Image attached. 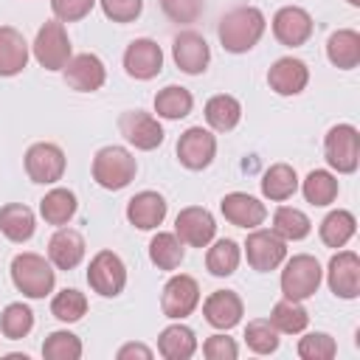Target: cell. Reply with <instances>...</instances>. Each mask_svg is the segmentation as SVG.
Returning <instances> with one entry per match:
<instances>
[{"instance_id": "1", "label": "cell", "mask_w": 360, "mask_h": 360, "mask_svg": "<svg viewBox=\"0 0 360 360\" xmlns=\"http://www.w3.org/2000/svg\"><path fill=\"white\" fill-rule=\"evenodd\" d=\"M264 28H267V20L256 6H239V8H231L219 20L217 34H219V42L225 51L245 53L262 39Z\"/></svg>"}, {"instance_id": "2", "label": "cell", "mask_w": 360, "mask_h": 360, "mask_svg": "<svg viewBox=\"0 0 360 360\" xmlns=\"http://www.w3.org/2000/svg\"><path fill=\"white\" fill-rule=\"evenodd\" d=\"M11 281L25 298H45L48 292H53L56 270L51 259L25 250L11 259Z\"/></svg>"}, {"instance_id": "3", "label": "cell", "mask_w": 360, "mask_h": 360, "mask_svg": "<svg viewBox=\"0 0 360 360\" xmlns=\"http://www.w3.org/2000/svg\"><path fill=\"white\" fill-rule=\"evenodd\" d=\"M138 163L124 146H101L93 158V180L107 191H121L135 180Z\"/></svg>"}, {"instance_id": "4", "label": "cell", "mask_w": 360, "mask_h": 360, "mask_svg": "<svg viewBox=\"0 0 360 360\" xmlns=\"http://www.w3.org/2000/svg\"><path fill=\"white\" fill-rule=\"evenodd\" d=\"M321 278H323V270H321L318 259L309 253H295L292 259H287V264L281 270V292H284V298L307 301L309 295L318 292Z\"/></svg>"}, {"instance_id": "5", "label": "cell", "mask_w": 360, "mask_h": 360, "mask_svg": "<svg viewBox=\"0 0 360 360\" xmlns=\"http://www.w3.org/2000/svg\"><path fill=\"white\" fill-rule=\"evenodd\" d=\"M323 155H326V163L338 174L357 172V163H360V132H357V127L335 124L323 138Z\"/></svg>"}, {"instance_id": "6", "label": "cell", "mask_w": 360, "mask_h": 360, "mask_svg": "<svg viewBox=\"0 0 360 360\" xmlns=\"http://www.w3.org/2000/svg\"><path fill=\"white\" fill-rule=\"evenodd\" d=\"M31 48H34V59L45 70H62L70 62V39L59 20H48L37 31V39Z\"/></svg>"}, {"instance_id": "7", "label": "cell", "mask_w": 360, "mask_h": 360, "mask_svg": "<svg viewBox=\"0 0 360 360\" xmlns=\"http://www.w3.org/2000/svg\"><path fill=\"white\" fill-rule=\"evenodd\" d=\"M87 284H90L93 292H98L104 298H115L127 287V267H124L121 256L112 253V250H98L90 259Z\"/></svg>"}, {"instance_id": "8", "label": "cell", "mask_w": 360, "mask_h": 360, "mask_svg": "<svg viewBox=\"0 0 360 360\" xmlns=\"http://www.w3.org/2000/svg\"><path fill=\"white\" fill-rule=\"evenodd\" d=\"M245 256L256 273H270L287 259V242L273 231L253 228L245 239Z\"/></svg>"}, {"instance_id": "9", "label": "cell", "mask_w": 360, "mask_h": 360, "mask_svg": "<svg viewBox=\"0 0 360 360\" xmlns=\"http://www.w3.org/2000/svg\"><path fill=\"white\" fill-rule=\"evenodd\" d=\"M200 304V284L197 278L186 276V273H177L172 276L166 284H163V292H160V309L166 318L172 321H183L188 318Z\"/></svg>"}, {"instance_id": "10", "label": "cell", "mask_w": 360, "mask_h": 360, "mask_svg": "<svg viewBox=\"0 0 360 360\" xmlns=\"http://www.w3.org/2000/svg\"><path fill=\"white\" fill-rule=\"evenodd\" d=\"M25 172L34 183L51 186V183L62 180V174H65V152L48 141L31 143L25 152Z\"/></svg>"}, {"instance_id": "11", "label": "cell", "mask_w": 360, "mask_h": 360, "mask_svg": "<svg viewBox=\"0 0 360 360\" xmlns=\"http://www.w3.org/2000/svg\"><path fill=\"white\" fill-rule=\"evenodd\" d=\"M118 129L127 138V143H132L135 149L152 152L163 143V127L155 115L143 112V110H127L118 118Z\"/></svg>"}, {"instance_id": "12", "label": "cell", "mask_w": 360, "mask_h": 360, "mask_svg": "<svg viewBox=\"0 0 360 360\" xmlns=\"http://www.w3.org/2000/svg\"><path fill=\"white\" fill-rule=\"evenodd\" d=\"M326 281L338 298H346V301L357 298L360 295V256L354 250H338L329 259Z\"/></svg>"}, {"instance_id": "13", "label": "cell", "mask_w": 360, "mask_h": 360, "mask_svg": "<svg viewBox=\"0 0 360 360\" xmlns=\"http://www.w3.org/2000/svg\"><path fill=\"white\" fill-rule=\"evenodd\" d=\"M174 233L183 245L188 248H208L214 233H217V222L211 217L208 208H200V205H188L177 214L174 219Z\"/></svg>"}, {"instance_id": "14", "label": "cell", "mask_w": 360, "mask_h": 360, "mask_svg": "<svg viewBox=\"0 0 360 360\" xmlns=\"http://www.w3.org/2000/svg\"><path fill=\"white\" fill-rule=\"evenodd\" d=\"M163 68V51L155 39L149 37H141V39H132L124 51V70L138 79V82H149L160 73Z\"/></svg>"}, {"instance_id": "15", "label": "cell", "mask_w": 360, "mask_h": 360, "mask_svg": "<svg viewBox=\"0 0 360 360\" xmlns=\"http://www.w3.org/2000/svg\"><path fill=\"white\" fill-rule=\"evenodd\" d=\"M214 155H217V138L202 127H188L177 138V160L191 172L211 166Z\"/></svg>"}, {"instance_id": "16", "label": "cell", "mask_w": 360, "mask_h": 360, "mask_svg": "<svg viewBox=\"0 0 360 360\" xmlns=\"http://www.w3.org/2000/svg\"><path fill=\"white\" fill-rule=\"evenodd\" d=\"M312 28H315V22H312L309 11L301 6H284L273 17V37L287 48L304 45L312 37Z\"/></svg>"}, {"instance_id": "17", "label": "cell", "mask_w": 360, "mask_h": 360, "mask_svg": "<svg viewBox=\"0 0 360 360\" xmlns=\"http://www.w3.org/2000/svg\"><path fill=\"white\" fill-rule=\"evenodd\" d=\"M172 56H174V65L183 73L197 76V73H202L208 68L211 48H208V42H205L202 34H197V31H180L174 37V42H172Z\"/></svg>"}, {"instance_id": "18", "label": "cell", "mask_w": 360, "mask_h": 360, "mask_svg": "<svg viewBox=\"0 0 360 360\" xmlns=\"http://www.w3.org/2000/svg\"><path fill=\"white\" fill-rule=\"evenodd\" d=\"M219 211L222 217L236 225V228H245V231H253L259 228L264 219H267V208L262 200H256L253 194H245V191H231L222 197L219 202Z\"/></svg>"}, {"instance_id": "19", "label": "cell", "mask_w": 360, "mask_h": 360, "mask_svg": "<svg viewBox=\"0 0 360 360\" xmlns=\"http://www.w3.org/2000/svg\"><path fill=\"white\" fill-rule=\"evenodd\" d=\"M62 70H65L68 87H73L79 93H93L107 79V68L96 53H76V56H70V62Z\"/></svg>"}, {"instance_id": "20", "label": "cell", "mask_w": 360, "mask_h": 360, "mask_svg": "<svg viewBox=\"0 0 360 360\" xmlns=\"http://www.w3.org/2000/svg\"><path fill=\"white\" fill-rule=\"evenodd\" d=\"M307 82H309V68L295 56H281L267 70V84L278 96H298L307 87Z\"/></svg>"}, {"instance_id": "21", "label": "cell", "mask_w": 360, "mask_h": 360, "mask_svg": "<svg viewBox=\"0 0 360 360\" xmlns=\"http://www.w3.org/2000/svg\"><path fill=\"white\" fill-rule=\"evenodd\" d=\"M242 312L245 304L233 290H217L202 304V315L214 329H233L242 321Z\"/></svg>"}, {"instance_id": "22", "label": "cell", "mask_w": 360, "mask_h": 360, "mask_svg": "<svg viewBox=\"0 0 360 360\" xmlns=\"http://www.w3.org/2000/svg\"><path fill=\"white\" fill-rule=\"evenodd\" d=\"M48 259L56 270H73L84 259V236L73 228H59L48 242Z\"/></svg>"}, {"instance_id": "23", "label": "cell", "mask_w": 360, "mask_h": 360, "mask_svg": "<svg viewBox=\"0 0 360 360\" xmlns=\"http://www.w3.org/2000/svg\"><path fill=\"white\" fill-rule=\"evenodd\" d=\"M127 219L138 231H152L166 219V200L158 191H138L127 202Z\"/></svg>"}, {"instance_id": "24", "label": "cell", "mask_w": 360, "mask_h": 360, "mask_svg": "<svg viewBox=\"0 0 360 360\" xmlns=\"http://www.w3.org/2000/svg\"><path fill=\"white\" fill-rule=\"evenodd\" d=\"M0 231L8 242H28L37 231V219H34V211L22 202H8L0 208Z\"/></svg>"}, {"instance_id": "25", "label": "cell", "mask_w": 360, "mask_h": 360, "mask_svg": "<svg viewBox=\"0 0 360 360\" xmlns=\"http://www.w3.org/2000/svg\"><path fill=\"white\" fill-rule=\"evenodd\" d=\"M25 65H28L25 37L11 25H0V76H17Z\"/></svg>"}, {"instance_id": "26", "label": "cell", "mask_w": 360, "mask_h": 360, "mask_svg": "<svg viewBox=\"0 0 360 360\" xmlns=\"http://www.w3.org/2000/svg\"><path fill=\"white\" fill-rule=\"evenodd\" d=\"M326 56L335 68L352 70L360 65V34L354 28H340L326 39Z\"/></svg>"}, {"instance_id": "27", "label": "cell", "mask_w": 360, "mask_h": 360, "mask_svg": "<svg viewBox=\"0 0 360 360\" xmlns=\"http://www.w3.org/2000/svg\"><path fill=\"white\" fill-rule=\"evenodd\" d=\"M158 352L166 360H188L197 352V338L186 323H172L158 338Z\"/></svg>"}, {"instance_id": "28", "label": "cell", "mask_w": 360, "mask_h": 360, "mask_svg": "<svg viewBox=\"0 0 360 360\" xmlns=\"http://www.w3.org/2000/svg\"><path fill=\"white\" fill-rule=\"evenodd\" d=\"M298 191V174L290 163H273L262 177V194L273 202H284Z\"/></svg>"}, {"instance_id": "29", "label": "cell", "mask_w": 360, "mask_h": 360, "mask_svg": "<svg viewBox=\"0 0 360 360\" xmlns=\"http://www.w3.org/2000/svg\"><path fill=\"white\" fill-rule=\"evenodd\" d=\"M242 118V104L228 96V93H219V96H211L205 101V121L211 129L217 132H231Z\"/></svg>"}, {"instance_id": "30", "label": "cell", "mask_w": 360, "mask_h": 360, "mask_svg": "<svg viewBox=\"0 0 360 360\" xmlns=\"http://www.w3.org/2000/svg\"><path fill=\"white\" fill-rule=\"evenodd\" d=\"M76 194L70 188H51L42 200H39V214L48 225H68L76 214Z\"/></svg>"}, {"instance_id": "31", "label": "cell", "mask_w": 360, "mask_h": 360, "mask_svg": "<svg viewBox=\"0 0 360 360\" xmlns=\"http://www.w3.org/2000/svg\"><path fill=\"white\" fill-rule=\"evenodd\" d=\"M354 231H357L354 214L346 211V208H335V211H329V214L323 217V222H321V242H323L326 248H343V245L354 236Z\"/></svg>"}, {"instance_id": "32", "label": "cell", "mask_w": 360, "mask_h": 360, "mask_svg": "<svg viewBox=\"0 0 360 360\" xmlns=\"http://www.w3.org/2000/svg\"><path fill=\"white\" fill-rule=\"evenodd\" d=\"M194 107V96L180 87V84H169L163 90H158L155 96V112L166 121H177V118H186Z\"/></svg>"}, {"instance_id": "33", "label": "cell", "mask_w": 360, "mask_h": 360, "mask_svg": "<svg viewBox=\"0 0 360 360\" xmlns=\"http://www.w3.org/2000/svg\"><path fill=\"white\" fill-rule=\"evenodd\" d=\"M273 233H278L284 242H298L304 236H309L312 231V222L304 211L292 208V205H278L276 214H273Z\"/></svg>"}, {"instance_id": "34", "label": "cell", "mask_w": 360, "mask_h": 360, "mask_svg": "<svg viewBox=\"0 0 360 360\" xmlns=\"http://www.w3.org/2000/svg\"><path fill=\"white\" fill-rule=\"evenodd\" d=\"M267 321H270L278 332H284V335H298V332L307 329V323H309V312L301 307V301L281 298V301L273 304Z\"/></svg>"}, {"instance_id": "35", "label": "cell", "mask_w": 360, "mask_h": 360, "mask_svg": "<svg viewBox=\"0 0 360 360\" xmlns=\"http://www.w3.org/2000/svg\"><path fill=\"white\" fill-rule=\"evenodd\" d=\"M183 242L177 239V233H166V231H158L149 242V259L158 270H177L180 262H183Z\"/></svg>"}, {"instance_id": "36", "label": "cell", "mask_w": 360, "mask_h": 360, "mask_svg": "<svg viewBox=\"0 0 360 360\" xmlns=\"http://www.w3.org/2000/svg\"><path fill=\"white\" fill-rule=\"evenodd\" d=\"M338 177L332 174V172H326V169H312L307 177H304V183H301V191H304V200L309 202V205H329V202H335V197H338Z\"/></svg>"}, {"instance_id": "37", "label": "cell", "mask_w": 360, "mask_h": 360, "mask_svg": "<svg viewBox=\"0 0 360 360\" xmlns=\"http://www.w3.org/2000/svg\"><path fill=\"white\" fill-rule=\"evenodd\" d=\"M239 259H242V250L233 239H217L205 253V267L211 276L225 278L239 267Z\"/></svg>"}, {"instance_id": "38", "label": "cell", "mask_w": 360, "mask_h": 360, "mask_svg": "<svg viewBox=\"0 0 360 360\" xmlns=\"http://www.w3.org/2000/svg\"><path fill=\"white\" fill-rule=\"evenodd\" d=\"M31 329H34V312H31L22 301H14V304H8V307L0 312V332H3L8 340L25 338Z\"/></svg>"}, {"instance_id": "39", "label": "cell", "mask_w": 360, "mask_h": 360, "mask_svg": "<svg viewBox=\"0 0 360 360\" xmlns=\"http://www.w3.org/2000/svg\"><path fill=\"white\" fill-rule=\"evenodd\" d=\"M51 312H53V318H59L62 323H76V321H82V315L87 312V298H84V292H79V290H73V287H65V290H59V292L53 295Z\"/></svg>"}, {"instance_id": "40", "label": "cell", "mask_w": 360, "mask_h": 360, "mask_svg": "<svg viewBox=\"0 0 360 360\" xmlns=\"http://www.w3.org/2000/svg\"><path fill=\"white\" fill-rule=\"evenodd\" d=\"M42 357H48V360H79L82 357V340L68 329L51 332L42 343Z\"/></svg>"}, {"instance_id": "41", "label": "cell", "mask_w": 360, "mask_h": 360, "mask_svg": "<svg viewBox=\"0 0 360 360\" xmlns=\"http://www.w3.org/2000/svg\"><path fill=\"white\" fill-rule=\"evenodd\" d=\"M245 343L256 354H270V352L278 349V329L270 321L256 318V321H250L245 326Z\"/></svg>"}, {"instance_id": "42", "label": "cell", "mask_w": 360, "mask_h": 360, "mask_svg": "<svg viewBox=\"0 0 360 360\" xmlns=\"http://www.w3.org/2000/svg\"><path fill=\"white\" fill-rule=\"evenodd\" d=\"M338 354V343L326 332H309L298 340V357L304 360H332Z\"/></svg>"}, {"instance_id": "43", "label": "cell", "mask_w": 360, "mask_h": 360, "mask_svg": "<svg viewBox=\"0 0 360 360\" xmlns=\"http://www.w3.org/2000/svg\"><path fill=\"white\" fill-rule=\"evenodd\" d=\"M101 11L112 22H132L143 11V0H98Z\"/></svg>"}, {"instance_id": "44", "label": "cell", "mask_w": 360, "mask_h": 360, "mask_svg": "<svg viewBox=\"0 0 360 360\" xmlns=\"http://www.w3.org/2000/svg\"><path fill=\"white\" fill-rule=\"evenodd\" d=\"M163 14L172 22H194L202 14V0H160Z\"/></svg>"}, {"instance_id": "45", "label": "cell", "mask_w": 360, "mask_h": 360, "mask_svg": "<svg viewBox=\"0 0 360 360\" xmlns=\"http://www.w3.org/2000/svg\"><path fill=\"white\" fill-rule=\"evenodd\" d=\"M96 0H51V11L59 22H76L93 11Z\"/></svg>"}, {"instance_id": "46", "label": "cell", "mask_w": 360, "mask_h": 360, "mask_svg": "<svg viewBox=\"0 0 360 360\" xmlns=\"http://www.w3.org/2000/svg\"><path fill=\"white\" fill-rule=\"evenodd\" d=\"M202 354H205L208 360H236L239 349H236L233 338H228V335H211V338L202 343Z\"/></svg>"}, {"instance_id": "47", "label": "cell", "mask_w": 360, "mask_h": 360, "mask_svg": "<svg viewBox=\"0 0 360 360\" xmlns=\"http://www.w3.org/2000/svg\"><path fill=\"white\" fill-rule=\"evenodd\" d=\"M118 360H129V357H141V360H152V349L149 346H143V343H127V346H121L118 349V354H115Z\"/></svg>"}, {"instance_id": "48", "label": "cell", "mask_w": 360, "mask_h": 360, "mask_svg": "<svg viewBox=\"0 0 360 360\" xmlns=\"http://www.w3.org/2000/svg\"><path fill=\"white\" fill-rule=\"evenodd\" d=\"M346 3H349V6H360V0H346Z\"/></svg>"}]
</instances>
